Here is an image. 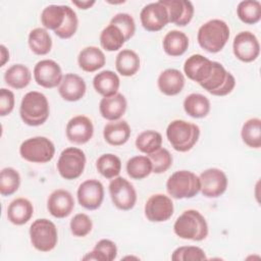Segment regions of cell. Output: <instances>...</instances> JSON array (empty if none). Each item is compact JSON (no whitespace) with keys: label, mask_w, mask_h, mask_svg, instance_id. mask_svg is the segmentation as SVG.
<instances>
[{"label":"cell","mask_w":261,"mask_h":261,"mask_svg":"<svg viewBox=\"0 0 261 261\" xmlns=\"http://www.w3.org/2000/svg\"><path fill=\"white\" fill-rule=\"evenodd\" d=\"M49 113V102L43 93L31 91L23 96L19 106V115L25 124L39 126L46 122Z\"/></svg>","instance_id":"cell-1"},{"label":"cell","mask_w":261,"mask_h":261,"mask_svg":"<svg viewBox=\"0 0 261 261\" xmlns=\"http://www.w3.org/2000/svg\"><path fill=\"white\" fill-rule=\"evenodd\" d=\"M229 38V28L221 19H210L202 24L197 34V40L201 48L210 52L217 53L223 49Z\"/></svg>","instance_id":"cell-2"},{"label":"cell","mask_w":261,"mask_h":261,"mask_svg":"<svg viewBox=\"0 0 261 261\" xmlns=\"http://www.w3.org/2000/svg\"><path fill=\"white\" fill-rule=\"evenodd\" d=\"M174 233L184 240L202 241L208 236V224L205 217L197 210H186L173 224Z\"/></svg>","instance_id":"cell-3"},{"label":"cell","mask_w":261,"mask_h":261,"mask_svg":"<svg viewBox=\"0 0 261 261\" xmlns=\"http://www.w3.org/2000/svg\"><path fill=\"white\" fill-rule=\"evenodd\" d=\"M166 137L175 151L188 152L198 142L200 128L195 123L182 119H175L168 124Z\"/></svg>","instance_id":"cell-4"},{"label":"cell","mask_w":261,"mask_h":261,"mask_svg":"<svg viewBox=\"0 0 261 261\" xmlns=\"http://www.w3.org/2000/svg\"><path fill=\"white\" fill-rule=\"evenodd\" d=\"M166 190L174 199H190L199 194L200 178L190 170H177L167 179Z\"/></svg>","instance_id":"cell-5"},{"label":"cell","mask_w":261,"mask_h":261,"mask_svg":"<svg viewBox=\"0 0 261 261\" xmlns=\"http://www.w3.org/2000/svg\"><path fill=\"white\" fill-rule=\"evenodd\" d=\"M30 238L32 245L36 250L40 252H49L57 245V228L49 219L40 218L31 224Z\"/></svg>","instance_id":"cell-6"},{"label":"cell","mask_w":261,"mask_h":261,"mask_svg":"<svg viewBox=\"0 0 261 261\" xmlns=\"http://www.w3.org/2000/svg\"><path fill=\"white\" fill-rule=\"evenodd\" d=\"M21 158L33 163H46L55 154L54 144L46 137H34L23 141L19 147Z\"/></svg>","instance_id":"cell-7"},{"label":"cell","mask_w":261,"mask_h":261,"mask_svg":"<svg viewBox=\"0 0 261 261\" xmlns=\"http://www.w3.org/2000/svg\"><path fill=\"white\" fill-rule=\"evenodd\" d=\"M86 166V155L83 150L69 147L64 149L57 161V169L61 177L67 180L75 179L82 175Z\"/></svg>","instance_id":"cell-8"},{"label":"cell","mask_w":261,"mask_h":261,"mask_svg":"<svg viewBox=\"0 0 261 261\" xmlns=\"http://www.w3.org/2000/svg\"><path fill=\"white\" fill-rule=\"evenodd\" d=\"M200 86L214 96H225L233 90L236 79L221 63L213 61V68L209 79Z\"/></svg>","instance_id":"cell-9"},{"label":"cell","mask_w":261,"mask_h":261,"mask_svg":"<svg viewBox=\"0 0 261 261\" xmlns=\"http://www.w3.org/2000/svg\"><path fill=\"white\" fill-rule=\"evenodd\" d=\"M109 194L114 206L120 210L127 211L136 205L137 192L134 186L124 177L116 176L110 181Z\"/></svg>","instance_id":"cell-10"},{"label":"cell","mask_w":261,"mask_h":261,"mask_svg":"<svg viewBox=\"0 0 261 261\" xmlns=\"http://www.w3.org/2000/svg\"><path fill=\"white\" fill-rule=\"evenodd\" d=\"M140 19L143 28L148 32H158L169 22L168 11L160 0L144 6Z\"/></svg>","instance_id":"cell-11"},{"label":"cell","mask_w":261,"mask_h":261,"mask_svg":"<svg viewBox=\"0 0 261 261\" xmlns=\"http://www.w3.org/2000/svg\"><path fill=\"white\" fill-rule=\"evenodd\" d=\"M200 192L204 197L217 198L221 196L227 188L226 174L219 168H208L200 176Z\"/></svg>","instance_id":"cell-12"},{"label":"cell","mask_w":261,"mask_h":261,"mask_svg":"<svg viewBox=\"0 0 261 261\" xmlns=\"http://www.w3.org/2000/svg\"><path fill=\"white\" fill-rule=\"evenodd\" d=\"M232 50L234 56L239 60L243 62H252L259 56L260 44L253 33L244 31L234 37Z\"/></svg>","instance_id":"cell-13"},{"label":"cell","mask_w":261,"mask_h":261,"mask_svg":"<svg viewBox=\"0 0 261 261\" xmlns=\"http://www.w3.org/2000/svg\"><path fill=\"white\" fill-rule=\"evenodd\" d=\"M35 82L46 89H52L60 85L63 75L61 68L57 62L51 59H44L34 67Z\"/></svg>","instance_id":"cell-14"},{"label":"cell","mask_w":261,"mask_h":261,"mask_svg":"<svg viewBox=\"0 0 261 261\" xmlns=\"http://www.w3.org/2000/svg\"><path fill=\"white\" fill-rule=\"evenodd\" d=\"M173 214V203L164 194L152 195L145 204V216L151 222H163Z\"/></svg>","instance_id":"cell-15"},{"label":"cell","mask_w":261,"mask_h":261,"mask_svg":"<svg viewBox=\"0 0 261 261\" xmlns=\"http://www.w3.org/2000/svg\"><path fill=\"white\" fill-rule=\"evenodd\" d=\"M76 197L82 207L88 210H96L100 208L104 199L103 185L97 179H87L80 185Z\"/></svg>","instance_id":"cell-16"},{"label":"cell","mask_w":261,"mask_h":261,"mask_svg":"<svg viewBox=\"0 0 261 261\" xmlns=\"http://www.w3.org/2000/svg\"><path fill=\"white\" fill-rule=\"evenodd\" d=\"M65 133L69 142L76 145H83L92 139L94 125L89 117L85 115H76L67 122Z\"/></svg>","instance_id":"cell-17"},{"label":"cell","mask_w":261,"mask_h":261,"mask_svg":"<svg viewBox=\"0 0 261 261\" xmlns=\"http://www.w3.org/2000/svg\"><path fill=\"white\" fill-rule=\"evenodd\" d=\"M212 68L213 61L201 54L191 55L184 64V71L186 75L199 85H202L209 79Z\"/></svg>","instance_id":"cell-18"},{"label":"cell","mask_w":261,"mask_h":261,"mask_svg":"<svg viewBox=\"0 0 261 261\" xmlns=\"http://www.w3.org/2000/svg\"><path fill=\"white\" fill-rule=\"evenodd\" d=\"M47 208L50 214L55 218H65L74 208L73 197L66 190H55L48 198Z\"/></svg>","instance_id":"cell-19"},{"label":"cell","mask_w":261,"mask_h":261,"mask_svg":"<svg viewBox=\"0 0 261 261\" xmlns=\"http://www.w3.org/2000/svg\"><path fill=\"white\" fill-rule=\"evenodd\" d=\"M166 7L169 22L177 27L187 25L193 18L194 6L188 0H160Z\"/></svg>","instance_id":"cell-20"},{"label":"cell","mask_w":261,"mask_h":261,"mask_svg":"<svg viewBox=\"0 0 261 261\" xmlns=\"http://www.w3.org/2000/svg\"><path fill=\"white\" fill-rule=\"evenodd\" d=\"M87 87L84 79L75 73H66L58 87V92L61 98L68 102H75L81 100Z\"/></svg>","instance_id":"cell-21"},{"label":"cell","mask_w":261,"mask_h":261,"mask_svg":"<svg viewBox=\"0 0 261 261\" xmlns=\"http://www.w3.org/2000/svg\"><path fill=\"white\" fill-rule=\"evenodd\" d=\"M157 85L162 94L166 96H175L184 89L185 76L178 69L167 68L159 74Z\"/></svg>","instance_id":"cell-22"},{"label":"cell","mask_w":261,"mask_h":261,"mask_svg":"<svg viewBox=\"0 0 261 261\" xmlns=\"http://www.w3.org/2000/svg\"><path fill=\"white\" fill-rule=\"evenodd\" d=\"M126 106L125 97L117 93L110 97H103L99 103V111L103 118L114 121L118 120L125 113Z\"/></svg>","instance_id":"cell-23"},{"label":"cell","mask_w":261,"mask_h":261,"mask_svg":"<svg viewBox=\"0 0 261 261\" xmlns=\"http://www.w3.org/2000/svg\"><path fill=\"white\" fill-rule=\"evenodd\" d=\"M77 62L84 71L94 72L105 65L106 58L101 49L95 46H89L79 53Z\"/></svg>","instance_id":"cell-24"},{"label":"cell","mask_w":261,"mask_h":261,"mask_svg":"<svg viewBox=\"0 0 261 261\" xmlns=\"http://www.w3.org/2000/svg\"><path fill=\"white\" fill-rule=\"evenodd\" d=\"M33 204L25 198H16L7 207V218L15 225L25 224L33 216Z\"/></svg>","instance_id":"cell-25"},{"label":"cell","mask_w":261,"mask_h":261,"mask_svg":"<svg viewBox=\"0 0 261 261\" xmlns=\"http://www.w3.org/2000/svg\"><path fill=\"white\" fill-rule=\"evenodd\" d=\"M105 141L111 146H121L130 137V127L125 120H114L108 122L103 129Z\"/></svg>","instance_id":"cell-26"},{"label":"cell","mask_w":261,"mask_h":261,"mask_svg":"<svg viewBox=\"0 0 261 261\" xmlns=\"http://www.w3.org/2000/svg\"><path fill=\"white\" fill-rule=\"evenodd\" d=\"M93 86L98 94L103 97H110L118 93L120 80L114 71L102 70L94 76Z\"/></svg>","instance_id":"cell-27"},{"label":"cell","mask_w":261,"mask_h":261,"mask_svg":"<svg viewBox=\"0 0 261 261\" xmlns=\"http://www.w3.org/2000/svg\"><path fill=\"white\" fill-rule=\"evenodd\" d=\"M163 49L164 52L172 57L182 55L189 47L188 36L177 30H172L168 32L163 38Z\"/></svg>","instance_id":"cell-28"},{"label":"cell","mask_w":261,"mask_h":261,"mask_svg":"<svg viewBox=\"0 0 261 261\" xmlns=\"http://www.w3.org/2000/svg\"><path fill=\"white\" fill-rule=\"evenodd\" d=\"M140 63L139 55L130 49L121 50L115 59L116 70L123 76H132L136 74L140 69Z\"/></svg>","instance_id":"cell-29"},{"label":"cell","mask_w":261,"mask_h":261,"mask_svg":"<svg viewBox=\"0 0 261 261\" xmlns=\"http://www.w3.org/2000/svg\"><path fill=\"white\" fill-rule=\"evenodd\" d=\"M184 109L191 117L203 118L207 116L210 111V101L202 94L193 93L184 100Z\"/></svg>","instance_id":"cell-30"},{"label":"cell","mask_w":261,"mask_h":261,"mask_svg":"<svg viewBox=\"0 0 261 261\" xmlns=\"http://www.w3.org/2000/svg\"><path fill=\"white\" fill-rule=\"evenodd\" d=\"M5 83L16 90H20L25 88L31 80L32 73L28 66L23 64H13L8 67L4 73Z\"/></svg>","instance_id":"cell-31"},{"label":"cell","mask_w":261,"mask_h":261,"mask_svg":"<svg viewBox=\"0 0 261 261\" xmlns=\"http://www.w3.org/2000/svg\"><path fill=\"white\" fill-rule=\"evenodd\" d=\"M29 46L36 55H46L51 51L52 38L46 29L36 28L29 34Z\"/></svg>","instance_id":"cell-32"},{"label":"cell","mask_w":261,"mask_h":261,"mask_svg":"<svg viewBox=\"0 0 261 261\" xmlns=\"http://www.w3.org/2000/svg\"><path fill=\"white\" fill-rule=\"evenodd\" d=\"M66 5H49L46 6L41 13V22L45 29L55 32L58 30L65 19Z\"/></svg>","instance_id":"cell-33"},{"label":"cell","mask_w":261,"mask_h":261,"mask_svg":"<svg viewBox=\"0 0 261 261\" xmlns=\"http://www.w3.org/2000/svg\"><path fill=\"white\" fill-rule=\"evenodd\" d=\"M117 256V247L114 242L103 239L100 240L94 249L83 257V260H96V261H112Z\"/></svg>","instance_id":"cell-34"},{"label":"cell","mask_w":261,"mask_h":261,"mask_svg":"<svg viewBox=\"0 0 261 261\" xmlns=\"http://www.w3.org/2000/svg\"><path fill=\"white\" fill-rule=\"evenodd\" d=\"M124 43L125 39L123 34L117 27L113 24L109 23V25H107L100 34V44L106 51H117L123 46Z\"/></svg>","instance_id":"cell-35"},{"label":"cell","mask_w":261,"mask_h":261,"mask_svg":"<svg viewBox=\"0 0 261 261\" xmlns=\"http://www.w3.org/2000/svg\"><path fill=\"white\" fill-rule=\"evenodd\" d=\"M162 136L152 129L142 132L136 139V147L142 153L150 155L161 148Z\"/></svg>","instance_id":"cell-36"},{"label":"cell","mask_w":261,"mask_h":261,"mask_svg":"<svg viewBox=\"0 0 261 261\" xmlns=\"http://www.w3.org/2000/svg\"><path fill=\"white\" fill-rule=\"evenodd\" d=\"M96 168L102 176L111 179L118 176V174L120 173L121 161L119 157L114 154H103L97 159Z\"/></svg>","instance_id":"cell-37"},{"label":"cell","mask_w":261,"mask_h":261,"mask_svg":"<svg viewBox=\"0 0 261 261\" xmlns=\"http://www.w3.org/2000/svg\"><path fill=\"white\" fill-rule=\"evenodd\" d=\"M241 136L243 142L250 148L259 149L261 147V120L260 118L248 119L242 127Z\"/></svg>","instance_id":"cell-38"},{"label":"cell","mask_w":261,"mask_h":261,"mask_svg":"<svg viewBox=\"0 0 261 261\" xmlns=\"http://www.w3.org/2000/svg\"><path fill=\"white\" fill-rule=\"evenodd\" d=\"M126 172L133 179H143L152 172V162L148 156H135L126 162Z\"/></svg>","instance_id":"cell-39"},{"label":"cell","mask_w":261,"mask_h":261,"mask_svg":"<svg viewBox=\"0 0 261 261\" xmlns=\"http://www.w3.org/2000/svg\"><path fill=\"white\" fill-rule=\"evenodd\" d=\"M238 17L247 24H255L261 18V3L257 0L241 1L237 7Z\"/></svg>","instance_id":"cell-40"},{"label":"cell","mask_w":261,"mask_h":261,"mask_svg":"<svg viewBox=\"0 0 261 261\" xmlns=\"http://www.w3.org/2000/svg\"><path fill=\"white\" fill-rule=\"evenodd\" d=\"M20 186V175L12 167H5L0 172V193L2 196L13 195Z\"/></svg>","instance_id":"cell-41"},{"label":"cell","mask_w":261,"mask_h":261,"mask_svg":"<svg viewBox=\"0 0 261 261\" xmlns=\"http://www.w3.org/2000/svg\"><path fill=\"white\" fill-rule=\"evenodd\" d=\"M79 27V19L76 16V13L72 8L66 5V13H65V19L62 25L56 30L54 33L57 37L60 39H69L71 38Z\"/></svg>","instance_id":"cell-42"},{"label":"cell","mask_w":261,"mask_h":261,"mask_svg":"<svg viewBox=\"0 0 261 261\" xmlns=\"http://www.w3.org/2000/svg\"><path fill=\"white\" fill-rule=\"evenodd\" d=\"M148 157L152 162V172L157 174L165 172L172 164V156L165 148H160Z\"/></svg>","instance_id":"cell-43"},{"label":"cell","mask_w":261,"mask_h":261,"mask_svg":"<svg viewBox=\"0 0 261 261\" xmlns=\"http://www.w3.org/2000/svg\"><path fill=\"white\" fill-rule=\"evenodd\" d=\"M173 261H189V260H207L205 252L196 246H182L175 249L171 255Z\"/></svg>","instance_id":"cell-44"},{"label":"cell","mask_w":261,"mask_h":261,"mask_svg":"<svg viewBox=\"0 0 261 261\" xmlns=\"http://www.w3.org/2000/svg\"><path fill=\"white\" fill-rule=\"evenodd\" d=\"M110 24H113L115 27H117L121 33L124 36L125 42L128 41L136 32V23L135 20L133 18V16L128 13H117L115 14L111 20H110Z\"/></svg>","instance_id":"cell-45"},{"label":"cell","mask_w":261,"mask_h":261,"mask_svg":"<svg viewBox=\"0 0 261 261\" xmlns=\"http://www.w3.org/2000/svg\"><path fill=\"white\" fill-rule=\"evenodd\" d=\"M70 231L74 237L83 238L89 234L93 228L92 219L85 213L75 214L69 223Z\"/></svg>","instance_id":"cell-46"},{"label":"cell","mask_w":261,"mask_h":261,"mask_svg":"<svg viewBox=\"0 0 261 261\" xmlns=\"http://www.w3.org/2000/svg\"><path fill=\"white\" fill-rule=\"evenodd\" d=\"M14 94L8 89L2 88L0 90V115L6 116L10 114L14 108Z\"/></svg>","instance_id":"cell-47"},{"label":"cell","mask_w":261,"mask_h":261,"mask_svg":"<svg viewBox=\"0 0 261 261\" xmlns=\"http://www.w3.org/2000/svg\"><path fill=\"white\" fill-rule=\"evenodd\" d=\"M0 53H1L0 66H3L9 60V52H8V49L4 45H1L0 46Z\"/></svg>","instance_id":"cell-48"},{"label":"cell","mask_w":261,"mask_h":261,"mask_svg":"<svg viewBox=\"0 0 261 261\" xmlns=\"http://www.w3.org/2000/svg\"><path fill=\"white\" fill-rule=\"evenodd\" d=\"M96 2L93 1H72V4L77 6L80 9H88L92 7Z\"/></svg>","instance_id":"cell-49"}]
</instances>
